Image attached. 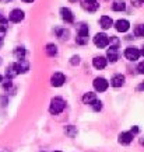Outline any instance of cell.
I'll return each instance as SVG.
<instances>
[{"label":"cell","instance_id":"6da1fadb","mask_svg":"<svg viewBox=\"0 0 144 152\" xmlns=\"http://www.w3.org/2000/svg\"><path fill=\"white\" fill-rule=\"evenodd\" d=\"M66 107V103H64L63 99L60 97H53L50 100V106H49V111L52 114H60Z\"/></svg>","mask_w":144,"mask_h":152},{"label":"cell","instance_id":"7a4b0ae2","mask_svg":"<svg viewBox=\"0 0 144 152\" xmlns=\"http://www.w3.org/2000/svg\"><path fill=\"white\" fill-rule=\"evenodd\" d=\"M88 33H90V30L87 27L86 24H81L80 27H78V31H77V37H76V41L81 45H84V44L88 42Z\"/></svg>","mask_w":144,"mask_h":152},{"label":"cell","instance_id":"3957f363","mask_svg":"<svg viewBox=\"0 0 144 152\" xmlns=\"http://www.w3.org/2000/svg\"><path fill=\"white\" fill-rule=\"evenodd\" d=\"M94 44L96 45V48H105L109 44V37L105 33H98L94 37Z\"/></svg>","mask_w":144,"mask_h":152},{"label":"cell","instance_id":"277c9868","mask_svg":"<svg viewBox=\"0 0 144 152\" xmlns=\"http://www.w3.org/2000/svg\"><path fill=\"white\" fill-rule=\"evenodd\" d=\"M140 55H141V51L137 49V48H134V47H129V48H126V51H125V56H126V59L132 61V62H134V61L139 59Z\"/></svg>","mask_w":144,"mask_h":152},{"label":"cell","instance_id":"5b68a950","mask_svg":"<svg viewBox=\"0 0 144 152\" xmlns=\"http://www.w3.org/2000/svg\"><path fill=\"white\" fill-rule=\"evenodd\" d=\"M109 86V82L105 79V77H95L94 79V89H95L96 92H105Z\"/></svg>","mask_w":144,"mask_h":152},{"label":"cell","instance_id":"8992f818","mask_svg":"<svg viewBox=\"0 0 144 152\" xmlns=\"http://www.w3.org/2000/svg\"><path fill=\"white\" fill-rule=\"evenodd\" d=\"M81 7L86 11H90V13H94V11L98 10L99 7V3L96 0H81Z\"/></svg>","mask_w":144,"mask_h":152},{"label":"cell","instance_id":"52a82bcc","mask_svg":"<svg viewBox=\"0 0 144 152\" xmlns=\"http://www.w3.org/2000/svg\"><path fill=\"white\" fill-rule=\"evenodd\" d=\"M13 65H14V69H16L17 75L25 73V72H28V69H30V64H28V61H25V59H18L16 64H13Z\"/></svg>","mask_w":144,"mask_h":152},{"label":"cell","instance_id":"ba28073f","mask_svg":"<svg viewBox=\"0 0 144 152\" xmlns=\"http://www.w3.org/2000/svg\"><path fill=\"white\" fill-rule=\"evenodd\" d=\"M64 82H66V76H64L63 73H60V72H56V73L50 77V83H52V86H55V87L63 86Z\"/></svg>","mask_w":144,"mask_h":152},{"label":"cell","instance_id":"9c48e42d","mask_svg":"<svg viewBox=\"0 0 144 152\" xmlns=\"http://www.w3.org/2000/svg\"><path fill=\"white\" fill-rule=\"evenodd\" d=\"M22 18H24V11L20 10V9H14L9 16V20L13 23H20Z\"/></svg>","mask_w":144,"mask_h":152},{"label":"cell","instance_id":"30bf717a","mask_svg":"<svg viewBox=\"0 0 144 152\" xmlns=\"http://www.w3.org/2000/svg\"><path fill=\"white\" fill-rule=\"evenodd\" d=\"M115 28H116L119 33H126L129 28H130V23L127 21V20H117L116 23H115Z\"/></svg>","mask_w":144,"mask_h":152},{"label":"cell","instance_id":"8fae6325","mask_svg":"<svg viewBox=\"0 0 144 152\" xmlns=\"http://www.w3.org/2000/svg\"><path fill=\"white\" fill-rule=\"evenodd\" d=\"M60 14H62V18H63L66 23H73L74 21V16H73L71 10L67 9V7H62V9H60Z\"/></svg>","mask_w":144,"mask_h":152},{"label":"cell","instance_id":"7c38bea8","mask_svg":"<svg viewBox=\"0 0 144 152\" xmlns=\"http://www.w3.org/2000/svg\"><path fill=\"white\" fill-rule=\"evenodd\" d=\"M119 144H122V145H129L130 142L133 141V134L132 132H122V134H119Z\"/></svg>","mask_w":144,"mask_h":152},{"label":"cell","instance_id":"4fadbf2b","mask_svg":"<svg viewBox=\"0 0 144 152\" xmlns=\"http://www.w3.org/2000/svg\"><path fill=\"white\" fill-rule=\"evenodd\" d=\"M107 58H104V56H95L94 59H92V65H94V68L95 69H104L105 66H107Z\"/></svg>","mask_w":144,"mask_h":152},{"label":"cell","instance_id":"5bb4252c","mask_svg":"<svg viewBox=\"0 0 144 152\" xmlns=\"http://www.w3.org/2000/svg\"><path fill=\"white\" fill-rule=\"evenodd\" d=\"M111 85H112L113 87H120L125 85V76L123 75H115L112 77V80H111Z\"/></svg>","mask_w":144,"mask_h":152},{"label":"cell","instance_id":"9a60e30c","mask_svg":"<svg viewBox=\"0 0 144 152\" xmlns=\"http://www.w3.org/2000/svg\"><path fill=\"white\" fill-rule=\"evenodd\" d=\"M107 61H111V62H116L119 59V52H117V48H109L107 52Z\"/></svg>","mask_w":144,"mask_h":152},{"label":"cell","instance_id":"2e32d148","mask_svg":"<svg viewBox=\"0 0 144 152\" xmlns=\"http://www.w3.org/2000/svg\"><path fill=\"white\" fill-rule=\"evenodd\" d=\"M99 23H101V27L104 28V30H108V28H111V27H112V24H113L112 18H111L109 16H102L101 20H99Z\"/></svg>","mask_w":144,"mask_h":152},{"label":"cell","instance_id":"e0dca14e","mask_svg":"<svg viewBox=\"0 0 144 152\" xmlns=\"http://www.w3.org/2000/svg\"><path fill=\"white\" fill-rule=\"evenodd\" d=\"M112 9L115 11H123L126 9V3H125V0H115L112 3Z\"/></svg>","mask_w":144,"mask_h":152},{"label":"cell","instance_id":"ac0fdd59","mask_svg":"<svg viewBox=\"0 0 144 152\" xmlns=\"http://www.w3.org/2000/svg\"><path fill=\"white\" fill-rule=\"evenodd\" d=\"M95 100H96L95 93L88 92V93H86V94L83 96V103H84V104H92Z\"/></svg>","mask_w":144,"mask_h":152},{"label":"cell","instance_id":"d6986e66","mask_svg":"<svg viewBox=\"0 0 144 152\" xmlns=\"http://www.w3.org/2000/svg\"><path fill=\"white\" fill-rule=\"evenodd\" d=\"M45 51H46V54H48L49 56H56V55H58V47L53 45V44H48Z\"/></svg>","mask_w":144,"mask_h":152},{"label":"cell","instance_id":"ffe728a7","mask_svg":"<svg viewBox=\"0 0 144 152\" xmlns=\"http://www.w3.org/2000/svg\"><path fill=\"white\" fill-rule=\"evenodd\" d=\"M14 56H16L17 59H24V56H25V49L21 48V47L16 48L14 49Z\"/></svg>","mask_w":144,"mask_h":152},{"label":"cell","instance_id":"44dd1931","mask_svg":"<svg viewBox=\"0 0 144 152\" xmlns=\"http://www.w3.org/2000/svg\"><path fill=\"white\" fill-rule=\"evenodd\" d=\"M6 75H7V77H9V79H11V77L17 76V72H16V69H14V65H13V64L7 66V69H6Z\"/></svg>","mask_w":144,"mask_h":152},{"label":"cell","instance_id":"7402d4cb","mask_svg":"<svg viewBox=\"0 0 144 152\" xmlns=\"http://www.w3.org/2000/svg\"><path fill=\"white\" fill-rule=\"evenodd\" d=\"M134 35L136 37L141 38L144 35V26H137V27L134 28Z\"/></svg>","mask_w":144,"mask_h":152},{"label":"cell","instance_id":"603a6c76","mask_svg":"<svg viewBox=\"0 0 144 152\" xmlns=\"http://www.w3.org/2000/svg\"><path fill=\"white\" fill-rule=\"evenodd\" d=\"M92 109H94V111H99V110L102 109V102H99V100H95V102L92 103Z\"/></svg>","mask_w":144,"mask_h":152},{"label":"cell","instance_id":"cb8c5ba5","mask_svg":"<svg viewBox=\"0 0 144 152\" xmlns=\"http://www.w3.org/2000/svg\"><path fill=\"white\" fill-rule=\"evenodd\" d=\"M67 35H69V31H67V30H63V31H60V33H59L60 39H67Z\"/></svg>","mask_w":144,"mask_h":152},{"label":"cell","instance_id":"d4e9b609","mask_svg":"<svg viewBox=\"0 0 144 152\" xmlns=\"http://www.w3.org/2000/svg\"><path fill=\"white\" fill-rule=\"evenodd\" d=\"M71 64H73V65H78V64H80V58H78V56H73V58H71Z\"/></svg>","mask_w":144,"mask_h":152},{"label":"cell","instance_id":"484cf974","mask_svg":"<svg viewBox=\"0 0 144 152\" xmlns=\"http://www.w3.org/2000/svg\"><path fill=\"white\" fill-rule=\"evenodd\" d=\"M132 3H133L136 7H140V6H141V3H143V0H132Z\"/></svg>","mask_w":144,"mask_h":152},{"label":"cell","instance_id":"4316f807","mask_svg":"<svg viewBox=\"0 0 144 152\" xmlns=\"http://www.w3.org/2000/svg\"><path fill=\"white\" fill-rule=\"evenodd\" d=\"M67 130H69V131H67V132H69V135H70V137H73V135H74V128H73L71 125H70V127H69V128H67Z\"/></svg>","mask_w":144,"mask_h":152},{"label":"cell","instance_id":"83f0119b","mask_svg":"<svg viewBox=\"0 0 144 152\" xmlns=\"http://www.w3.org/2000/svg\"><path fill=\"white\" fill-rule=\"evenodd\" d=\"M143 69H144V64H143V62H141V64H140V65H139V68H137V71H139V73H144V71H143Z\"/></svg>","mask_w":144,"mask_h":152},{"label":"cell","instance_id":"f1b7e54d","mask_svg":"<svg viewBox=\"0 0 144 152\" xmlns=\"http://www.w3.org/2000/svg\"><path fill=\"white\" fill-rule=\"evenodd\" d=\"M133 132H139V127H136V125L132 127V134H133Z\"/></svg>","mask_w":144,"mask_h":152},{"label":"cell","instance_id":"f546056e","mask_svg":"<svg viewBox=\"0 0 144 152\" xmlns=\"http://www.w3.org/2000/svg\"><path fill=\"white\" fill-rule=\"evenodd\" d=\"M22 1H25V3H32L34 0H22Z\"/></svg>","mask_w":144,"mask_h":152},{"label":"cell","instance_id":"4dcf8cb0","mask_svg":"<svg viewBox=\"0 0 144 152\" xmlns=\"http://www.w3.org/2000/svg\"><path fill=\"white\" fill-rule=\"evenodd\" d=\"M1 45H3V38H0V48H1Z\"/></svg>","mask_w":144,"mask_h":152},{"label":"cell","instance_id":"1f68e13d","mask_svg":"<svg viewBox=\"0 0 144 152\" xmlns=\"http://www.w3.org/2000/svg\"><path fill=\"white\" fill-rule=\"evenodd\" d=\"M1 1H3V3H9L10 0H1Z\"/></svg>","mask_w":144,"mask_h":152},{"label":"cell","instance_id":"d6a6232c","mask_svg":"<svg viewBox=\"0 0 144 152\" xmlns=\"http://www.w3.org/2000/svg\"><path fill=\"white\" fill-rule=\"evenodd\" d=\"M1 80H3V77H1V75H0V83H1Z\"/></svg>","mask_w":144,"mask_h":152},{"label":"cell","instance_id":"836d02e7","mask_svg":"<svg viewBox=\"0 0 144 152\" xmlns=\"http://www.w3.org/2000/svg\"><path fill=\"white\" fill-rule=\"evenodd\" d=\"M55 152H62V151H55Z\"/></svg>","mask_w":144,"mask_h":152},{"label":"cell","instance_id":"e575fe53","mask_svg":"<svg viewBox=\"0 0 144 152\" xmlns=\"http://www.w3.org/2000/svg\"><path fill=\"white\" fill-rule=\"evenodd\" d=\"M70 1H76V0H70Z\"/></svg>","mask_w":144,"mask_h":152},{"label":"cell","instance_id":"d590c367","mask_svg":"<svg viewBox=\"0 0 144 152\" xmlns=\"http://www.w3.org/2000/svg\"><path fill=\"white\" fill-rule=\"evenodd\" d=\"M0 64H1V58H0Z\"/></svg>","mask_w":144,"mask_h":152}]
</instances>
